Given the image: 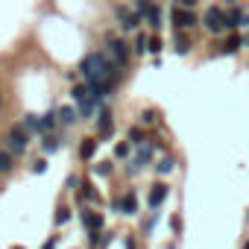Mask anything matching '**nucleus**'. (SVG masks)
Instances as JSON below:
<instances>
[{"instance_id":"obj_1","label":"nucleus","mask_w":249,"mask_h":249,"mask_svg":"<svg viewBox=\"0 0 249 249\" xmlns=\"http://www.w3.org/2000/svg\"><path fill=\"white\" fill-rule=\"evenodd\" d=\"M120 65H114L111 62V56L108 53H100V50H91V53H85L82 59H79V73L85 76V82L88 85H94V82H108V79H120Z\"/></svg>"},{"instance_id":"obj_2","label":"nucleus","mask_w":249,"mask_h":249,"mask_svg":"<svg viewBox=\"0 0 249 249\" xmlns=\"http://www.w3.org/2000/svg\"><path fill=\"white\" fill-rule=\"evenodd\" d=\"M71 97H73V103H76V111H79V117H91L94 111H100L97 106V100L91 97V88H88V82H76L73 88H71Z\"/></svg>"},{"instance_id":"obj_3","label":"nucleus","mask_w":249,"mask_h":249,"mask_svg":"<svg viewBox=\"0 0 249 249\" xmlns=\"http://www.w3.org/2000/svg\"><path fill=\"white\" fill-rule=\"evenodd\" d=\"M106 53H108V56H111V62H114V65H120V68H126V65H129V59H132L129 44L123 41V38H114V36H108V38H106Z\"/></svg>"},{"instance_id":"obj_4","label":"nucleus","mask_w":249,"mask_h":249,"mask_svg":"<svg viewBox=\"0 0 249 249\" xmlns=\"http://www.w3.org/2000/svg\"><path fill=\"white\" fill-rule=\"evenodd\" d=\"M202 27L211 33V36H223L226 33V9L223 6H208L202 12Z\"/></svg>"},{"instance_id":"obj_5","label":"nucleus","mask_w":249,"mask_h":249,"mask_svg":"<svg viewBox=\"0 0 249 249\" xmlns=\"http://www.w3.org/2000/svg\"><path fill=\"white\" fill-rule=\"evenodd\" d=\"M170 21H173L176 33H185V30H194L196 24H202V18L194 9H182V6H173L170 9Z\"/></svg>"},{"instance_id":"obj_6","label":"nucleus","mask_w":249,"mask_h":249,"mask_svg":"<svg viewBox=\"0 0 249 249\" xmlns=\"http://www.w3.org/2000/svg\"><path fill=\"white\" fill-rule=\"evenodd\" d=\"M27 144H30V132L24 129V123L12 126L9 135H6V150H9L12 156H24V153H27Z\"/></svg>"},{"instance_id":"obj_7","label":"nucleus","mask_w":249,"mask_h":249,"mask_svg":"<svg viewBox=\"0 0 249 249\" xmlns=\"http://www.w3.org/2000/svg\"><path fill=\"white\" fill-rule=\"evenodd\" d=\"M114 15H117V21H120V30H123V33H135V30L141 27V21H144L132 6H114Z\"/></svg>"},{"instance_id":"obj_8","label":"nucleus","mask_w":249,"mask_h":249,"mask_svg":"<svg viewBox=\"0 0 249 249\" xmlns=\"http://www.w3.org/2000/svg\"><path fill=\"white\" fill-rule=\"evenodd\" d=\"M111 132H114L111 108H108V106H100V111H97V135L106 141V138H111Z\"/></svg>"},{"instance_id":"obj_9","label":"nucleus","mask_w":249,"mask_h":249,"mask_svg":"<svg viewBox=\"0 0 249 249\" xmlns=\"http://www.w3.org/2000/svg\"><path fill=\"white\" fill-rule=\"evenodd\" d=\"M153 156H156V147L147 141L144 147H138V153H135V159L129 161V173H138V170H144L150 161H153Z\"/></svg>"},{"instance_id":"obj_10","label":"nucleus","mask_w":249,"mask_h":249,"mask_svg":"<svg viewBox=\"0 0 249 249\" xmlns=\"http://www.w3.org/2000/svg\"><path fill=\"white\" fill-rule=\"evenodd\" d=\"M114 208H117L120 214H126V217L138 214V196H135V191H126L120 199H114Z\"/></svg>"},{"instance_id":"obj_11","label":"nucleus","mask_w":249,"mask_h":249,"mask_svg":"<svg viewBox=\"0 0 249 249\" xmlns=\"http://www.w3.org/2000/svg\"><path fill=\"white\" fill-rule=\"evenodd\" d=\"M170 196V188L164 185V182H156L153 185V191H150V196H147V205H150V211H159L161 208V202Z\"/></svg>"},{"instance_id":"obj_12","label":"nucleus","mask_w":249,"mask_h":249,"mask_svg":"<svg viewBox=\"0 0 249 249\" xmlns=\"http://www.w3.org/2000/svg\"><path fill=\"white\" fill-rule=\"evenodd\" d=\"M79 217H82L85 231H103V226H106L103 214H97V211H91V208H82V211H79Z\"/></svg>"},{"instance_id":"obj_13","label":"nucleus","mask_w":249,"mask_h":249,"mask_svg":"<svg viewBox=\"0 0 249 249\" xmlns=\"http://www.w3.org/2000/svg\"><path fill=\"white\" fill-rule=\"evenodd\" d=\"M56 123H59V108H50V111L38 114V135H50L56 129Z\"/></svg>"},{"instance_id":"obj_14","label":"nucleus","mask_w":249,"mask_h":249,"mask_svg":"<svg viewBox=\"0 0 249 249\" xmlns=\"http://www.w3.org/2000/svg\"><path fill=\"white\" fill-rule=\"evenodd\" d=\"M243 44H246V38H240V36L234 33V36H229V38L220 44V56H234V53H237Z\"/></svg>"},{"instance_id":"obj_15","label":"nucleus","mask_w":249,"mask_h":249,"mask_svg":"<svg viewBox=\"0 0 249 249\" xmlns=\"http://www.w3.org/2000/svg\"><path fill=\"white\" fill-rule=\"evenodd\" d=\"M243 18H246V15H243L240 6L229 9V12H226V30H240V27H243Z\"/></svg>"},{"instance_id":"obj_16","label":"nucleus","mask_w":249,"mask_h":249,"mask_svg":"<svg viewBox=\"0 0 249 249\" xmlns=\"http://www.w3.org/2000/svg\"><path fill=\"white\" fill-rule=\"evenodd\" d=\"M76 120H79L76 106H62V108H59V123H62V126H73Z\"/></svg>"},{"instance_id":"obj_17","label":"nucleus","mask_w":249,"mask_h":249,"mask_svg":"<svg viewBox=\"0 0 249 249\" xmlns=\"http://www.w3.org/2000/svg\"><path fill=\"white\" fill-rule=\"evenodd\" d=\"M97 138H82V144H79V159L82 161H88V159H94V153H97Z\"/></svg>"},{"instance_id":"obj_18","label":"nucleus","mask_w":249,"mask_h":249,"mask_svg":"<svg viewBox=\"0 0 249 249\" xmlns=\"http://www.w3.org/2000/svg\"><path fill=\"white\" fill-rule=\"evenodd\" d=\"M126 141H129L132 147H144V144H147V135H144L141 126H132V129L126 132Z\"/></svg>"},{"instance_id":"obj_19","label":"nucleus","mask_w":249,"mask_h":249,"mask_svg":"<svg viewBox=\"0 0 249 249\" xmlns=\"http://www.w3.org/2000/svg\"><path fill=\"white\" fill-rule=\"evenodd\" d=\"M156 170H159V176H170V173L176 170V159H173V156H164V159L156 164Z\"/></svg>"},{"instance_id":"obj_20","label":"nucleus","mask_w":249,"mask_h":249,"mask_svg":"<svg viewBox=\"0 0 249 249\" xmlns=\"http://www.w3.org/2000/svg\"><path fill=\"white\" fill-rule=\"evenodd\" d=\"M15 167V156L9 150H0V173H9Z\"/></svg>"},{"instance_id":"obj_21","label":"nucleus","mask_w":249,"mask_h":249,"mask_svg":"<svg viewBox=\"0 0 249 249\" xmlns=\"http://www.w3.org/2000/svg\"><path fill=\"white\" fill-rule=\"evenodd\" d=\"M144 21H147L153 30H161V27H164V24H161V9H159V6H153V9L147 12V18H144Z\"/></svg>"},{"instance_id":"obj_22","label":"nucleus","mask_w":249,"mask_h":249,"mask_svg":"<svg viewBox=\"0 0 249 249\" xmlns=\"http://www.w3.org/2000/svg\"><path fill=\"white\" fill-rule=\"evenodd\" d=\"M173 44H176V53H179V56H188V50H191V38H188L185 33H176V41H173Z\"/></svg>"},{"instance_id":"obj_23","label":"nucleus","mask_w":249,"mask_h":249,"mask_svg":"<svg viewBox=\"0 0 249 249\" xmlns=\"http://www.w3.org/2000/svg\"><path fill=\"white\" fill-rule=\"evenodd\" d=\"M21 123H24V129H27L30 135H38V114H33V111H30V114H24V120H21Z\"/></svg>"},{"instance_id":"obj_24","label":"nucleus","mask_w":249,"mask_h":249,"mask_svg":"<svg viewBox=\"0 0 249 249\" xmlns=\"http://www.w3.org/2000/svg\"><path fill=\"white\" fill-rule=\"evenodd\" d=\"M82 199H88V202H100V194H97V188L91 185V182H82Z\"/></svg>"},{"instance_id":"obj_25","label":"nucleus","mask_w":249,"mask_h":249,"mask_svg":"<svg viewBox=\"0 0 249 249\" xmlns=\"http://www.w3.org/2000/svg\"><path fill=\"white\" fill-rule=\"evenodd\" d=\"M159 123V111L156 108H144L141 111V126H156Z\"/></svg>"},{"instance_id":"obj_26","label":"nucleus","mask_w":249,"mask_h":249,"mask_svg":"<svg viewBox=\"0 0 249 249\" xmlns=\"http://www.w3.org/2000/svg\"><path fill=\"white\" fill-rule=\"evenodd\" d=\"M153 6H156L153 0H132V9H135V12H138L141 18H147V12H150Z\"/></svg>"},{"instance_id":"obj_27","label":"nucleus","mask_w":249,"mask_h":249,"mask_svg":"<svg viewBox=\"0 0 249 249\" xmlns=\"http://www.w3.org/2000/svg\"><path fill=\"white\" fill-rule=\"evenodd\" d=\"M147 47H150V36L138 33V36H135V53H138V56H144V53H147Z\"/></svg>"},{"instance_id":"obj_28","label":"nucleus","mask_w":249,"mask_h":249,"mask_svg":"<svg viewBox=\"0 0 249 249\" xmlns=\"http://www.w3.org/2000/svg\"><path fill=\"white\" fill-rule=\"evenodd\" d=\"M129 153H132V144H129V141H120V144L114 147V156H117V159H129Z\"/></svg>"},{"instance_id":"obj_29","label":"nucleus","mask_w":249,"mask_h":249,"mask_svg":"<svg viewBox=\"0 0 249 249\" xmlns=\"http://www.w3.org/2000/svg\"><path fill=\"white\" fill-rule=\"evenodd\" d=\"M156 223H159V211H153V214H150V217L141 223V231H144V234H150V231L156 229Z\"/></svg>"},{"instance_id":"obj_30","label":"nucleus","mask_w":249,"mask_h":249,"mask_svg":"<svg viewBox=\"0 0 249 249\" xmlns=\"http://www.w3.org/2000/svg\"><path fill=\"white\" fill-rule=\"evenodd\" d=\"M71 220V208L68 205H62V208H56V226H65Z\"/></svg>"},{"instance_id":"obj_31","label":"nucleus","mask_w":249,"mask_h":249,"mask_svg":"<svg viewBox=\"0 0 249 249\" xmlns=\"http://www.w3.org/2000/svg\"><path fill=\"white\" fill-rule=\"evenodd\" d=\"M111 170H114V164H111V161H100V164L94 167V173H97V176H111Z\"/></svg>"},{"instance_id":"obj_32","label":"nucleus","mask_w":249,"mask_h":249,"mask_svg":"<svg viewBox=\"0 0 249 249\" xmlns=\"http://www.w3.org/2000/svg\"><path fill=\"white\" fill-rule=\"evenodd\" d=\"M161 47H164V41H161L159 36H150V47H147V53H161Z\"/></svg>"},{"instance_id":"obj_33","label":"nucleus","mask_w":249,"mask_h":249,"mask_svg":"<svg viewBox=\"0 0 249 249\" xmlns=\"http://www.w3.org/2000/svg\"><path fill=\"white\" fill-rule=\"evenodd\" d=\"M59 147H62V144H59V138H53V135H44V150H47V153H56Z\"/></svg>"},{"instance_id":"obj_34","label":"nucleus","mask_w":249,"mask_h":249,"mask_svg":"<svg viewBox=\"0 0 249 249\" xmlns=\"http://www.w3.org/2000/svg\"><path fill=\"white\" fill-rule=\"evenodd\" d=\"M44 170H47V161L44 159H36L33 161V173H44Z\"/></svg>"},{"instance_id":"obj_35","label":"nucleus","mask_w":249,"mask_h":249,"mask_svg":"<svg viewBox=\"0 0 249 249\" xmlns=\"http://www.w3.org/2000/svg\"><path fill=\"white\" fill-rule=\"evenodd\" d=\"M199 3V0H176V6H182V9H194Z\"/></svg>"},{"instance_id":"obj_36","label":"nucleus","mask_w":249,"mask_h":249,"mask_svg":"<svg viewBox=\"0 0 249 249\" xmlns=\"http://www.w3.org/2000/svg\"><path fill=\"white\" fill-rule=\"evenodd\" d=\"M170 229L179 234V231H182V217H170Z\"/></svg>"},{"instance_id":"obj_37","label":"nucleus","mask_w":249,"mask_h":249,"mask_svg":"<svg viewBox=\"0 0 249 249\" xmlns=\"http://www.w3.org/2000/svg\"><path fill=\"white\" fill-rule=\"evenodd\" d=\"M76 185H79V176H68V188H71V191H73V188H76Z\"/></svg>"},{"instance_id":"obj_38","label":"nucleus","mask_w":249,"mask_h":249,"mask_svg":"<svg viewBox=\"0 0 249 249\" xmlns=\"http://www.w3.org/2000/svg\"><path fill=\"white\" fill-rule=\"evenodd\" d=\"M123 246H126V249H138V246H135V240H132V237H126V240H123Z\"/></svg>"},{"instance_id":"obj_39","label":"nucleus","mask_w":249,"mask_h":249,"mask_svg":"<svg viewBox=\"0 0 249 249\" xmlns=\"http://www.w3.org/2000/svg\"><path fill=\"white\" fill-rule=\"evenodd\" d=\"M41 249H56V237H50V240H47V243H44Z\"/></svg>"},{"instance_id":"obj_40","label":"nucleus","mask_w":249,"mask_h":249,"mask_svg":"<svg viewBox=\"0 0 249 249\" xmlns=\"http://www.w3.org/2000/svg\"><path fill=\"white\" fill-rule=\"evenodd\" d=\"M243 27H249V15H246V18H243Z\"/></svg>"},{"instance_id":"obj_41","label":"nucleus","mask_w":249,"mask_h":249,"mask_svg":"<svg viewBox=\"0 0 249 249\" xmlns=\"http://www.w3.org/2000/svg\"><path fill=\"white\" fill-rule=\"evenodd\" d=\"M0 111H3V94H0Z\"/></svg>"},{"instance_id":"obj_42","label":"nucleus","mask_w":249,"mask_h":249,"mask_svg":"<svg viewBox=\"0 0 249 249\" xmlns=\"http://www.w3.org/2000/svg\"><path fill=\"white\" fill-rule=\"evenodd\" d=\"M229 3H231V6H237V3H240V0H229Z\"/></svg>"},{"instance_id":"obj_43","label":"nucleus","mask_w":249,"mask_h":249,"mask_svg":"<svg viewBox=\"0 0 249 249\" xmlns=\"http://www.w3.org/2000/svg\"><path fill=\"white\" fill-rule=\"evenodd\" d=\"M243 249H249V240H246V243H243Z\"/></svg>"},{"instance_id":"obj_44","label":"nucleus","mask_w":249,"mask_h":249,"mask_svg":"<svg viewBox=\"0 0 249 249\" xmlns=\"http://www.w3.org/2000/svg\"><path fill=\"white\" fill-rule=\"evenodd\" d=\"M12 249H24V246H12Z\"/></svg>"},{"instance_id":"obj_45","label":"nucleus","mask_w":249,"mask_h":249,"mask_svg":"<svg viewBox=\"0 0 249 249\" xmlns=\"http://www.w3.org/2000/svg\"><path fill=\"white\" fill-rule=\"evenodd\" d=\"M246 44H249V36H246Z\"/></svg>"},{"instance_id":"obj_46","label":"nucleus","mask_w":249,"mask_h":249,"mask_svg":"<svg viewBox=\"0 0 249 249\" xmlns=\"http://www.w3.org/2000/svg\"><path fill=\"white\" fill-rule=\"evenodd\" d=\"M167 249H176V246H167Z\"/></svg>"}]
</instances>
